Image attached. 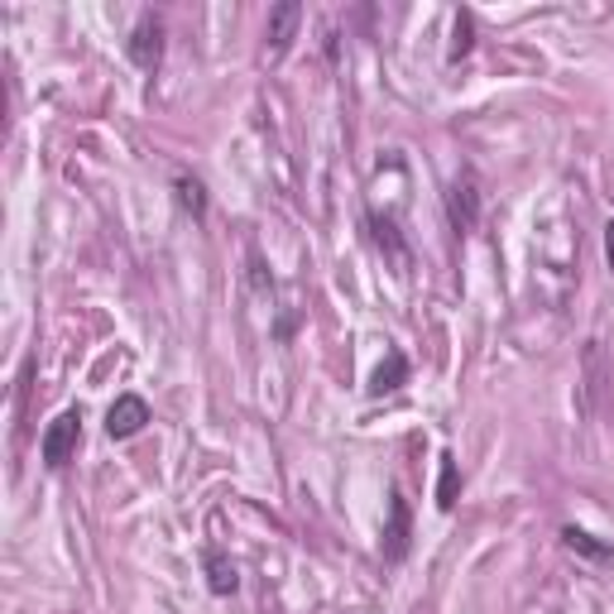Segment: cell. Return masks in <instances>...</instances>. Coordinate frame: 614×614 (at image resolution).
Masks as SVG:
<instances>
[{"label":"cell","mask_w":614,"mask_h":614,"mask_svg":"<svg viewBox=\"0 0 614 614\" xmlns=\"http://www.w3.org/2000/svg\"><path fill=\"white\" fill-rule=\"evenodd\" d=\"M77 442H82V413H77V408H63L49 427H43V437H39L43 466H49V471H63L68 460L77 456Z\"/></svg>","instance_id":"obj_1"},{"label":"cell","mask_w":614,"mask_h":614,"mask_svg":"<svg viewBox=\"0 0 614 614\" xmlns=\"http://www.w3.org/2000/svg\"><path fill=\"white\" fill-rule=\"evenodd\" d=\"M145 423H149V404L140 394H120L111 413H106V437H116V442H126L135 433H145Z\"/></svg>","instance_id":"obj_2"},{"label":"cell","mask_w":614,"mask_h":614,"mask_svg":"<svg viewBox=\"0 0 614 614\" xmlns=\"http://www.w3.org/2000/svg\"><path fill=\"white\" fill-rule=\"evenodd\" d=\"M130 58H135V68H145V72L159 68V58H164V20L159 14H140V24H135V34H130Z\"/></svg>","instance_id":"obj_3"},{"label":"cell","mask_w":614,"mask_h":614,"mask_svg":"<svg viewBox=\"0 0 614 614\" xmlns=\"http://www.w3.org/2000/svg\"><path fill=\"white\" fill-rule=\"evenodd\" d=\"M408 552V504L398 489H389V528H384V557L389 562H404Z\"/></svg>","instance_id":"obj_4"},{"label":"cell","mask_w":614,"mask_h":614,"mask_svg":"<svg viewBox=\"0 0 614 614\" xmlns=\"http://www.w3.org/2000/svg\"><path fill=\"white\" fill-rule=\"evenodd\" d=\"M298 20H303V6H298V0H284V6L269 10V49H274V53H284L288 43H294Z\"/></svg>","instance_id":"obj_5"},{"label":"cell","mask_w":614,"mask_h":614,"mask_svg":"<svg viewBox=\"0 0 614 614\" xmlns=\"http://www.w3.org/2000/svg\"><path fill=\"white\" fill-rule=\"evenodd\" d=\"M475 211H481V192H475V178H456V188H452V226L466 236V230L475 226Z\"/></svg>","instance_id":"obj_6"},{"label":"cell","mask_w":614,"mask_h":614,"mask_svg":"<svg viewBox=\"0 0 614 614\" xmlns=\"http://www.w3.org/2000/svg\"><path fill=\"white\" fill-rule=\"evenodd\" d=\"M404 379H408V360H404V350H389V356L379 360V370L370 375V394H375V398H379V394H394Z\"/></svg>","instance_id":"obj_7"},{"label":"cell","mask_w":614,"mask_h":614,"mask_svg":"<svg viewBox=\"0 0 614 614\" xmlns=\"http://www.w3.org/2000/svg\"><path fill=\"white\" fill-rule=\"evenodd\" d=\"M460 499V471L452 456H442V481H437V509H456Z\"/></svg>","instance_id":"obj_8"},{"label":"cell","mask_w":614,"mask_h":614,"mask_svg":"<svg viewBox=\"0 0 614 614\" xmlns=\"http://www.w3.org/2000/svg\"><path fill=\"white\" fill-rule=\"evenodd\" d=\"M174 188H178V202H182V207H188V211H192V217H197V221H202V217H207V197H202V182H197V178H188V174H182V178L174 182Z\"/></svg>","instance_id":"obj_9"},{"label":"cell","mask_w":614,"mask_h":614,"mask_svg":"<svg viewBox=\"0 0 614 614\" xmlns=\"http://www.w3.org/2000/svg\"><path fill=\"white\" fill-rule=\"evenodd\" d=\"M207 572H211V591H217V595H230V591L240 586V581H236V566H230L226 557H217V552L207 557Z\"/></svg>","instance_id":"obj_10"},{"label":"cell","mask_w":614,"mask_h":614,"mask_svg":"<svg viewBox=\"0 0 614 614\" xmlns=\"http://www.w3.org/2000/svg\"><path fill=\"white\" fill-rule=\"evenodd\" d=\"M562 537H566V547H572V552H586V557H595V562H610V547L591 543V533H581V528H566Z\"/></svg>","instance_id":"obj_11"},{"label":"cell","mask_w":614,"mask_h":614,"mask_svg":"<svg viewBox=\"0 0 614 614\" xmlns=\"http://www.w3.org/2000/svg\"><path fill=\"white\" fill-rule=\"evenodd\" d=\"M471 53V14L460 10L456 14V43H452V58H466Z\"/></svg>","instance_id":"obj_12"},{"label":"cell","mask_w":614,"mask_h":614,"mask_svg":"<svg viewBox=\"0 0 614 614\" xmlns=\"http://www.w3.org/2000/svg\"><path fill=\"white\" fill-rule=\"evenodd\" d=\"M605 259H610V269H614V221L605 226Z\"/></svg>","instance_id":"obj_13"}]
</instances>
